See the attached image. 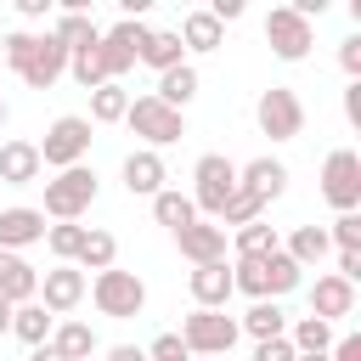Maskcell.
I'll return each mask as SVG.
<instances>
[{"label": "cell", "instance_id": "6da1fadb", "mask_svg": "<svg viewBox=\"0 0 361 361\" xmlns=\"http://www.w3.org/2000/svg\"><path fill=\"white\" fill-rule=\"evenodd\" d=\"M305 282V271L276 248V254H259V259H231V288L248 293V299H288L293 288Z\"/></svg>", "mask_w": 361, "mask_h": 361}, {"label": "cell", "instance_id": "7a4b0ae2", "mask_svg": "<svg viewBox=\"0 0 361 361\" xmlns=\"http://www.w3.org/2000/svg\"><path fill=\"white\" fill-rule=\"evenodd\" d=\"M231 192H237V164L226 158V152H203L197 164H192V209H197V220H220V209L231 203Z\"/></svg>", "mask_w": 361, "mask_h": 361}, {"label": "cell", "instance_id": "3957f363", "mask_svg": "<svg viewBox=\"0 0 361 361\" xmlns=\"http://www.w3.org/2000/svg\"><path fill=\"white\" fill-rule=\"evenodd\" d=\"M90 305H96V316H107V322H130V316L147 310V282H141L135 271L107 265V271L90 276Z\"/></svg>", "mask_w": 361, "mask_h": 361}, {"label": "cell", "instance_id": "277c9868", "mask_svg": "<svg viewBox=\"0 0 361 361\" xmlns=\"http://www.w3.org/2000/svg\"><path fill=\"white\" fill-rule=\"evenodd\" d=\"M96 169L90 164H73V169H56L51 180H45V203H39V214L45 220H79L90 203H96Z\"/></svg>", "mask_w": 361, "mask_h": 361}, {"label": "cell", "instance_id": "5b68a950", "mask_svg": "<svg viewBox=\"0 0 361 361\" xmlns=\"http://www.w3.org/2000/svg\"><path fill=\"white\" fill-rule=\"evenodd\" d=\"M152 39V28L147 23H135V17H118L113 28H102V39H96V62H102V79H113V85H124V73L141 62V45Z\"/></svg>", "mask_w": 361, "mask_h": 361}, {"label": "cell", "instance_id": "8992f818", "mask_svg": "<svg viewBox=\"0 0 361 361\" xmlns=\"http://www.w3.org/2000/svg\"><path fill=\"white\" fill-rule=\"evenodd\" d=\"M124 124H130V135H141V147H147V152H158V147H175V141L186 135V113L164 107L152 90H147V96H130V113H124Z\"/></svg>", "mask_w": 361, "mask_h": 361}, {"label": "cell", "instance_id": "52a82bcc", "mask_svg": "<svg viewBox=\"0 0 361 361\" xmlns=\"http://www.w3.org/2000/svg\"><path fill=\"white\" fill-rule=\"evenodd\" d=\"M34 147H39V164L45 169H73L90 152V118L85 113H62V118L45 124V141H34Z\"/></svg>", "mask_w": 361, "mask_h": 361}, {"label": "cell", "instance_id": "ba28073f", "mask_svg": "<svg viewBox=\"0 0 361 361\" xmlns=\"http://www.w3.org/2000/svg\"><path fill=\"white\" fill-rule=\"evenodd\" d=\"M175 338L186 344V355H214L220 361V355H231V344L243 333H237V316H226V310H192Z\"/></svg>", "mask_w": 361, "mask_h": 361}, {"label": "cell", "instance_id": "9c48e42d", "mask_svg": "<svg viewBox=\"0 0 361 361\" xmlns=\"http://www.w3.org/2000/svg\"><path fill=\"white\" fill-rule=\"evenodd\" d=\"M254 124H259V135H271V141H293V135H305V102H299V90H288V85L259 90V102H254Z\"/></svg>", "mask_w": 361, "mask_h": 361}, {"label": "cell", "instance_id": "30bf717a", "mask_svg": "<svg viewBox=\"0 0 361 361\" xmlns=\"http://www.w3.org/2000/svg\"><path fill=\"white\" fill-rule=\"evenodd\" d=\"M322 197L338 214H355L361 209V152L355 147H333L322 158Z\"/></svg>", "mask_w": 361, "mask_h": 361}, {"label": "cell", "instance_id": "8fae6325", "mask_svg": "<svg viewBox=\"0 0 361 361\" xmlns=\"http://www.w3.org/2000/svg\"><path fill=\"white\" fill-rule=\"evenodd\" d=\"M265 45H271L276 62H305L310 45H316V28H310L293 6H271V11H265Z\"/></svg>", "mask_w": 361, "mask_h": 361}, {"label": "cell", "instance_id": "7c38bea8", "mask_svg": "<svg viewBox=\"0 0 361 361\" xmlns=\"http://www.w3.org/2000/svg\"><path fill=\"white\" fill-rule=\"evenodd\" d=\"M85 293H90V276L79 271V265H51L45 276H39V305L51 310V316H68V310H79L85 305Z\"/></svg>", "mask_w": 361, "mask_h": 361}, {"label": "cell", "instance_id": "4fadbf2b", "mask_svg": "<svg viewBox=\"0 0 361 361\" xmlns=\"http://www.w3.org/2000/svg\"><path fill=\"white\" fill-rule=\"evenodd\" d=\"M186 293H192V310H226L231 305V259H214V265H192L186 271Z\"/></svg>", "mask_w": 361, "mask_h": 361}, {"label": "cell", "instance_id": "5bb4252c", "mask_svg": "<svg viewBox=\"0 0 361 361\" xmlns=\"http://www.w3.org/2000/svg\"><path fill=\"white\" fill-rule=\"evenodd\" d=\"M62 73H68V51L56 45V34H51V28H45V34H34V51H28V62H23V73H17V79H23L28 90H51Z\"/></svg>", "mask_w": 361, "mask_h": 361}, {"label": "cell", "instance_id": "9a60e30c", "mask_svg": "<svg viewBox=\"0 0 361 361\" xmlns=\"http://www.w3.org/2000/svg\"><path fill=\"white\" fill-rule=\"evenodd\" d=\"M34 243H45V214H39L34 203L0 209V254H23V248H34Z\"/></svg>", "mask_w": 361, "mask_h": 361}, {"label": "cell", "instance_id": "2e32d148", "mask_svg": "<svg viewBox=\"0 0 361 361\" xmlns=\"http://www.w3.org/2000/svg\"><path fill=\"white\" fill-rule=\"evenodd\" d=\"M310 316H322L327 327H333V322H344V316H355V282H344V276L322 271V276L310 282Z\"/></svg>", "mask_w": 361, "mask_h": 361}, {"label": "cell", "instance_id": "e0dca14e", "mask_svg": "<svg viewBox=\"0 0 361 361\" xmlns=\"http://www.w3.org/2000/svg\"><path fill=\"white\" fill-rule=\"evenodd\" d=\"M237 186L243 192H254L259 203H276L282 192H288V164L282 158H248V164H237Z\"/></svg>", "mask_w": 361, "mask_h": 361}, {"label": "cell", "instance_id": "ac0fdd59", "mask_svg": "<svg viewBox=\"0 0 361 361\" xmlns=\"http://www.w3.org/2000/svg\"><path fill=\"white\" fill-rule=\"evenodd\" d=\"M164 180H169V169H164V152H147V147H135V152L124 158V192H130V197H158V192H164Z\"/></svg>", "mask_w": 361, "mask_h": 361}, {"label": "cell", "instance_id": "d6986e66", "mask_svg": "<svg viewBox=\"0 0 361 361\" xmlns=\"http://www.w3.org/2000/svg\"><path fill=\"white\" fill-rule=\"evenodd\" d=\"M175 248L192 265H214V259H226V231L214 220H192L186 231H175Z\"/></svg>", "mask_w": 361, "mask_h": 361}, {"label": "cell", "instance_id": "ffe728a7", "mask_svg": "<svg viewBox=\"0 0 361 361\" xmlns=\"http://www.w3.org/2000/svg\"><path fill=\"white\" fill-rule=\"evenodd\" d=\"M39 147L34 141H0V186H34L39 180Z\"/></svg>", "mask_w": 361, "mask_h": 361}, {"label": "cell", "instance_id": "44dd1931", "mask_svg": "<svg viewBox=\"0 0 361 361\" xmlns=\"http://www.w3.org/2000/svg\"><path fill=\"white\" fill-rule=\"evenodd\" d=\"M237 333H248L254 344H265V338H282V333H288V310H282L276 299H254V305L237 316Z\"/></svg>", "mask_w": 361, "mask_h": 361}, {"label": "cell", "instance_id": "7402d4cb", "mask_svg": "<svg viewBox=\"0 0 361 361\" xmlns=\"http://www.w3.org/2000/svg\"><path fill=\"white\" fill-rule=\"evenodd\" d=\"M39 293V271L23 254H0V299L6 305H28Z\"/></svg>", "mask_w": 361, "mask_h": 361}, {"label": "cell", "instance_id": "603a6c76", "mask_svg": "<svg viewBox=\"0 0 361 361\" xmlns=\"http://www.w3.org/2000/svg\"><path fill=\"white\" fill-rule=\"evenodd\" d=\"M282 254H288L299 271L322 265V259L333 254V243H327V226H293V231H288V243H282Z\"/></svg>", "mask_w": 361, "mask_h": 361}, {"label": "cell", "instance_id": "cb8c5ba5", "mask_svg": "<svg viewBox=\"0 0 361 361\" xmlns=\"http://www.w3.org/2000/svg\"><path fill=\"white\" fill-rule=\"evenodd\" d=\"M51 34H56V45H62L68 56H73V51H90V45L102 39V28H96V17H90V11H56Z\"/></svg>", "mask_w": 361, "mask_h": 361}, {"label": "cell", "instance_id": "d4e9b609", "mask_svg": "<svg viewBox=\"0 0 361 361\" xmlns=\"http://www.w3.org/2000/svg\"><path fill=\"white\" fill-rule=\"evenodd\" d=\"M51 327H56V316H51L39 299H28V305H17V310H11V338H23L28 350L51 344Z\"/></svg>", "mask_w": 361, "mask_h": 361}, {"label": "cell", "instance_id": "484cf974", "mask_svg": "<svg viewBox=\"0 0 361 361\" xmlns=\"http://www.w3.org/2000/svg\"><path fill=\"white\" fill-rule=\"evenodd\" d=\"M175 34H180V45H186V51H197V56H209V51H220V45H226V28H220L209 11H186Z\"/></svg>", "mask_w": 361, "mask_h": 361}, {"label": "cell", "instance_id": "4316f807", "mask_svg": "<svg viewBox=\"0 0 361 361\" xmlns=\"http://www.w3.org/2000/svg\"><path fill=\"white\" fill-rule=\"evenodd\" d=\"M197 85H203V79H197V68H192V62H180V68L158 73V90H152V96H158L164 107L186 113V107H192V96H197Z\"/></svg>", "mask_w": 361, "mask_h": 361}, {"label": "cell", "instance_id": "83f0119b", "mask_svg": "<svg viewBox=\"0 0 361 361\" xmlns=\"http://www.w3.org/2000/svg\"><path fill=\"white\" fill-rule=\"evenodd\" d=\"M276 248H282V237H276L271 220H248V226L231 231V259H259V254H276Z\"/></svg>", "mask_w": 361, "mask_h": 361}, {"label": "cell", "instance_id": "f1b7e54d", "mask_svg": "<svg viewBox=\"0 0 361 361\" xmlns=\"http://www.w3.org/2000/svg\"><path fill=\"white\" fill-rule=\"evenodd\" d=\"M73 265H79V271H107V265H118V237L102 231V226H85V243H79Z\"/></svg>", "mask_w": 361, "mask_h": 361}, {"label": "cell", "instance_id": "f546056e", "mask_svg": "<svg viewBox=\"0 0 361 361\" xmlns=\"http://www.w3.org/2000/svg\"><path fill=\"white\" fill-rule=\"evenodd\" d=\"M333 338H338V333H333L322 316H299V322H288V344H293V355H327Z\"/></svg>", "mask_w": 361, "mask_h": 361}, {"label": "cell", "instance_id": "4dcf8cb0", "mask_svg": "<svg viewBox=\"0 0 361 361\" xmlns=\"http://www.w3.org/2000/svg\"><path fill=\"white\" fill-rule=\"evenodd\" d=\"M51 350H56L62 361H90V355H96L90 322H56V327H51Z\"/></svg>", "mask_w": 361, "mask_h": 361}, {"label": "cell", "instance_id": "1f68e13d", "mask_svg": "<svg viewBox=\"0 0 361 361\" xmlns=\"http://www.w3.org/2000/svg\"><path fill=\"white\" fill-rule=\"evenodd\" d=\"M141 62H147L152 73H169V68H180V62H186V45H180V34H175V28H152V39L141 45Z\"/></svg>", "mask_w": 361, "mask_h": 361}, {"label": "cell", "instance_id": "d6a6232c", "mask_svg": "<svg viewBox=\"0 0 361 361\" xmlns=\"http://www.w3.org/2000/svg\"><path fill=\"white\" fill-rule=\"evenodd\" d=\"M124 113H130V90L124 85H96L90 90V124H124Z\"/></svg>", "mask_w": 361, "mask_h": 361}, {"label": "cell", "instance_id": "836d02e7", "mask_svg": "<svg viewBox=\"0 0 361 361\" xmlns=\"http://www.w3.org/2000/svg\"><path fill=\"white\" fill-rule=\"evenodd\" d=\"M152 220H158V226H169V231H186V226L197 220V209H192V197H186V192L164 186V192L152 197Z\"/></svg>", "mask_w": 361, "mask_h": 361}, {"label": "cell", "instance_id": "e575fe53", "mask_svg": "<svg viewBox=\"0 0 361 361\" xmlns=\"http://www.w3.org/2000/svg\"><path fill=\"white\" fill-rule=\"evenodd\" d=\"M79 243H85V226H79V220H51V226H45V248L56 254V265H73Z\"/></svg>", "mask_w": 361, "mask_h": 361}, {"label": "cell", "instance_id": "d590c367", "mask_svg": "<svg viewBox=\"0 0 361 361\" xmlns=\"http://www.w3.org/2000/svg\"><path fill=\"white\" fill-rule=\"evenodd\" d=\"M248 220H265V203H259L254 192H243V186H237V192H231V203L220 209V220H214V226H220V231H237V226H248Z\"/></svg>", "mask_w": 361, "mask_h": 361}, {"label": "cell", "instance_id": "8d00e7d4", "mask_svg": "<svg viewBox=\"0 0 361 361\" xmlns=\"http://www.w3.org/2000/svg\"><path fill=\"white\" fill-rule=\"evenodd\" d=\"M28 51H34V34H28V28H6V34H0V56H6L11 73H23Z\"/></svg>", "mask_w": 361, "mask_h": 361}, {"label": "cell", "instance_id": "74e56055", "mask_svg": "<svg viewBox=\"0 0 361 361\" xmlns=\"http://www.w3.org/2000/svg\"><path fill=\"white\" fill-rule=\"evenodd\" d=\"M68 73H73V85H79V90L107 85V79H102V62H96V45H90V51H73V56H68Z\"/></svg>", "mask_w": 361, "mask_h": 361}, {"label": "cell", "instance_id": "f35d334b", "mask_svg": "<svg viewBox=\"0 0 361 361\" xmlns=\"http://www.w3.org/2000/svg\"><path fill=\"white\" fill-rule=\"evenodd\" d=\"M327 243H333L338 254H361V214H338L333 231H327Z\"/></svg>", "mask_w": 361, "mask_h": 361}, {"label": "cell", "instance_id": "ab89813d", "mask_svg": "<svg viewBox=\"0 0 361 361\" xmlns=\"http://www.w3.org/2000/svg\"><path fill=\"white\" fill-rule=\"evenodd\" d=\"M147 361H192V355H186V344H180L175 333H158V338L147 344Z\"/></svg>", "mask_w": 361, "mask_h": 361}, {"label": "cell", "instance_id": "60d3db41", "mask_svg": "<svg viewBox=\"0 0 361 361\" xmlns=\"http://www.w3.org/2000/svg\"><path fill=\"white\" fill-rule=\"evenodd\" d=\"M338 68H344L350 79H361V34H350V39H338Z\"/></svg>", "mask_w": 361, "mask_h": 361}, {"label": "cell", "instance_id": "b9f144b4", "mask_svg": "<svg viewBox=\"0 0 361 361\" xmlns=\"http://www.w3.org/2000/svg\"><path fill=\"white\" fill-rule=\"evenodd\" d=\"M254 361H293V344H288V333H282V338H265V344H254Z\"/></svg>", "mask_w": 361, "mask_h": 361}, {"label": "cell", "instance_id": "7bdbcfd3", "mask_svg": "<svg viewBox=\"0 0 361 361\" xmlns=\"http://www.w3.org/2000/svg\"><path fill=\"white\" fill-rule=\"evenodd\" d=\"M327 361H361V333H344V338H333Z\"/></svg>", "mask_w": 361, "mask_h": 361}, {"label": "cell", "instance_id": "ee69618b", "mask_svg": "<svg viewBox=\"0 0 361 361\" xmlns=\"http://www.w3.org/2000/svg\"><path fill=\"white\" fill-rule=\"evenodd\" d=\"M344 118L361 130V79H350V85H344Z\"/></svg>", "mask_w": 361, "mask_h": 361}, {"label": "cell", "instance_id": "f6af8a7d", "mask_svg": "<svg viewBox=\"0 0 361 361\" xmlns=\"http://www.w3.org/2000/svg\"><path fill=\"white\" fill-rule=\"evenodd\" d=\"M17 17L23 23H39V17H51V0H17Z\"/></svg>", "mask_w": 361, "mask_h": 361}, {"label": "cell", "instance_id": "bcb514c9", "mask_svg": "<svg viewBox=\"0 0 361 361\" xmlns=\"http://www.w3.org/2000/svg\"><path fill=\"white\" fill-rule=\"evenodd\" d=\"M333 276H344V282H361V254H338V271Z\"/></svg>", "mask_w": 361, "mask_h": 361}, {"label": "cell", "instance_id": "7dc6e473", "mask_svg": "<svg viewBox=\"0 0 361 361\" xmlns=\"http://www.w3.org/2000/svg\"><path fill=\"white\" fill-rule=\"evenodd\" d=\"M102 361H147V350H141V344H113Z\"/></svg>", "mask_w": 361, "mask_h": 361}, {"label": "cell", "instance_id": "c3c4849f", "mask_svg": "<svg viewBox=\"0 0 361 361\" xmlns=\"http://www.w3.org/2000/svg\"><path fill=\"white\" fill-rule=\"evenodd\" d=\"M28 361H62V355H56L51 344H39V350H28Z\"/></svg>", "mask_w": 361, "mask_h": 361}, {"label": "cell", "instance_id": "681fc988", "mask_svg": "<svg viewBox=\"0 0 361 361\" xmlns=\"http://www.w3.org/2000/svg\"><path fill=\"white\" fill-rule=\"evenodd\" d=\"M11 310H17V305H6V299H0V338L11 333Z\"/></svg>", "mask_w": 361, "mask_h": 361}, {"label": "cell", "instance_id": "f907efd6", "mask_svg": "<svg viewBox=\"0 0 361 361\" xmlns=\"http://www.w3.org/2000/svg\"><path fill=\"white\" fill-rule=\"evenodd\" d=\"M6 118H11V107H6V96H0V130H6Z\"/></svg>", "mask_w": 361, "mask_h": 361}, {"label": "cell", "instance_id": "816d5d0a", "mask_svg": "<svg viewBox=\"0 0 361 361\" xmlns=\"http://www.w3.org/2000/svg\"><path fill=\"white\" fill-rule=\"evenodd\" d=\"M293 361H327V355H293Z\"/></svg>", "mask_w": 361, "mask_h": 361}, {"label": "cell", "instance_id": "f5cc1de1", "mask_svg": "<svg viewBox=\"0 0 361 361\" xmlns=\"http://www.w3.org/2000/svg\"><path fill=\"white\" fill-rule=\"evenodd\" d=\"M0 34H6V17H0Z\"/></svg>", "mask_w": 361, "mask_h": 361}, {"label": "cell", "instance_id": "db71d44e", "mask_svg": "<svg viewBox=\"0 0 361 361\" xmlns=\"http://www.w3.org/2000/svg\"><path fill=\"white\" fill-rule=\"evenodd\" d=\"M90 361H102V355H90Z\"/></svg>", "mask_w": 361, "mask_h": 361}]
</instances>
